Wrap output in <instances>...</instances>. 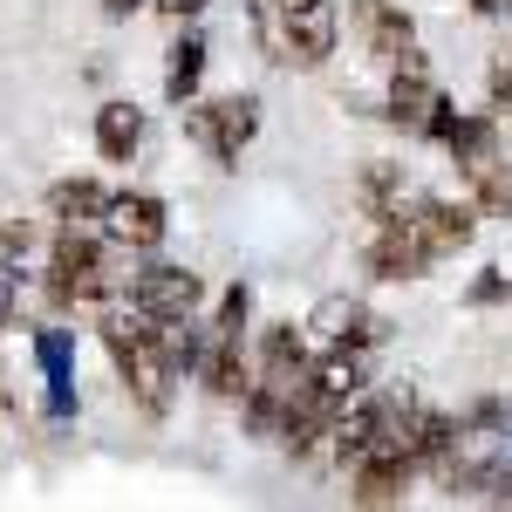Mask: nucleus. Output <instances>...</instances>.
Segmentation results:
<instances>
[{
  "label": "nucleus",
  "mask_w": 512,
  "mask_h": 512,
  "mask_svg": "<svg viewBox=\"0 0 512 512\" xmlns=\"http://www.w3.org/2000/svg\"><path fill=\"white\" fill-rule=\"evenodd\" d=\"M7 321H14V274L0 267V328H7Z\"/></svg>",
  "instance_id": "b1692460"
},
{
  "label": "nucleus",
  "mask_w": 512,
  "mask_h": 512,
  "mask_svg": "<svg viewBox=\"0 0 512 512\" xmlns=\"http://www.w3.org/2000/svg\"><path fill=\"white\" fill-rule=\"evenodd\" d=\"M472 301H478V308H492V301H512V274H499V267H492V274H478V280H472Z\"/></svg>",
  "instance_id": "4be33fe9"
},
{
  "label": "nucleus",
  "mask_w": 512,
  "mask_h": 512,
  "mask_svg": "<svg viewBox=\"0 0 512 512\" xmlns=\"http://www.w3.org/2000/svg\"><path fill=\"white\" fill-rule=\"evenodd\" d=\"M253 28H260V48L287 62V69H321L335 55V35H342V14L335 0H253Z\"/></svg>",
  "instance_id": "f257e3e1"
},
{
  "label": "nucleus",
  "mask_w": 512,
  "mask_h": 512,
  "mask_svg": "<svg viewBox=\"0 0 512 512\" xmlns=\"http://www.w3.org/2000/svg\"><path fill=\"white\" fill-rule=\"evenodd\" d=\"M355 205L369 212V219H396V212H410V178H403V164H362V178H355Z\"/></svg>",
  "instance_id": "dca6fc26"
},
{
  "label": "nucleus",
  "mask_w": 512,
  "mask_h": 512,
  "mask_svg": "<svg viewBox=\"0 0 512 512\" xmlns=\"http://www.w3.org/2000/svg\"><path fill=\"white\" fill-rule=\"evenodd\" d=\"M280 7H294V0H280Z\"/></svg>",
  "instance_id": "bb28decb"
},
{
  "label": "nucleus",
  "mask_w": 512,
  "mask_h": 512,
  "mask_svg": "<svg viewBox=\"0 0 512 512\" xmlns=\"http://www.w3.org/2000/svg\"><path fill=\"white\" fill-rule=\"evenodd\" d=\"M410 219H417V233L431 239L437 260H444V253H465V246H472V233H478V205H472V198H437V192H424V198H410Z\"/></svg>",
  "instance_id": "9b49d317"
},
{
  "label": "nucleus",
  "mask_w": 512,
  "mask_h": 512,
  "mask_svg": "<svg viewBox=\"0 0 512 512\" xmlns=\"http://www.w3.org/2000/svg\"><path fill=\"white\" fill-rule=\"evenodd\" d=\"M349 28H355V41H362V55L383 62V69H390L396 55L417 48V21H410L396 0H349Z\"/></svg>",
  "instance_id": "1a4fd4ad"
},
{
  "label": "nucleus",
  "mask_w": 512,
  "mask_h": 512,
  "mask_svg": "<svg viewBox=\"0 0 512 512\" xmlns=\"http://www.w3.org/2000/svg\"><path fill=\"white\" fill-rule=\"evenodd\" d=\"M35 362H41V376H48V417H76V349H69V335L41 328Z\"/></svg>",
  "instance_id": "4468645a"
},
{
  "label": "nucleus",
  "mask_w": 512,
  "mask_h": 512,
  "mask_svg": "<svg viewBox=\"0 0 512 512\" xmlns=\"http://www.w3.org/2000/svg\"><path fill=\"white\" fill-rule=\"evenodd\" d=\"M103 233H110V246H123V253H158L164 233H171V212H164L158 192H110Z\"/></svg>",
  "instance_id": "6e6552de"
},
{
  "label": "nucleus",
  "mask_w": 512,
  "mask_h": 512,
  "mask_svg": "<svg viewBox=\"0 0 512 512\" xmlns=\"http://www.w3.org/2000/svg\"><path fill=\"white\" fill-rule=\"evenodd\" d=\"M123 301L144 308V315H198L205 308V280L192 267H171V260H151L123 280Z\"/></svg>",
  "instance_id": "39448f33"
},
{
  "label": "nucleus",
  "mask_w": 512,
  "mask_h": 512,
  "mask_svg": "<svg viewBox=\"0 0 512 512\" xmlns=\"http://www.w3.org/2000/svg\"><path fill=\"white\" fill-rule=\"evenodd\" d=\"M506 7H512V0H506Z\"/></svg>",
  "instance_id": "cd10ccee"
},
{
  "label": "nucleus",
  "mask_w": 512,
  "mask_h": 512,
  "mask_svg": "<svg viewBox=\"0 0 512 512\" xmlns=\"http://www.w3.org/2000/svg\"><path fill=\"white\" fill-rule=\"evenodd\" d=\"M103 212H110V192H103L96 178H62V185H48V219H55V226H103Z\"/></svg>",
  "instance_id": "f3484780"
},
{
  "label": "nucleus",
  "mask_w": 512,
  "mask_h": 512,
  "mask_svg": "<svg viewBox=\"0 0 512 512\" xmlns=\"http://www.w3.org/2000/svg\"><path fill=\"white\" fill-rule=\"evenodd\" d=\"M465 7H472V14H499L506 0H465Z\"/></svg>",
  "instance_id": "a878e982"
},
{
  "label": "nucleus",
  "mask_w": 512,
  "mask_h": 512,
  "mask_svg": "<svg viewBox=\"0 0 512 512\" xmlns=\"http://www.w3.org/2000/svg\"><path fill=\"white\" fill-rule=\"evenodd\" d=\"M151 7H158L164 21H178V28H185V21H192V14H205L212 0H151Z\"/></svg>",
  "instance_id": "5701e85b"
},
{
  "label": "nucleus",
  "mask_w": 512,
  "mask_h": 512,
  "mask_svg": "<svg viewBox=\"0 0 512 512\" xmlns=\"http://www.w3.org/2000/svg\"><path fill=\"white\" fill-rule=\"evenodd\" d=\"M137 144H144V110H137V103H103V110H96V151L110 164H130Z\"/></svg>",
  "instance_id": "6ab92c4d"
},
{
  "label": "nucleus",
  "mask_w": 512,
  "mask_h": 512,
  "mask_svg": "<svg viewBox=\"0 0 512 512\" xmlns=\"http://www.w3.org/2000/svg\"><path fill=\"white\" fill-rule=\"evenodd\" d=\"M485 96H492V110H512V48L492 62V76H485Z\"/></svg>",
  "instance_id": "412c9836"
},
{
  "label": "nucleus",
  "mask_w": 512,
  "mask_h": 512,
  "mask_svg": "<svg viewBox=\"0 0 512 512\" xmlns=\"http://www.w3.org/2000/svg\"><path fill=\"white\" fill-rule=\"evenodd\" d=\"M178 117H185V137L212 164H239V151L260 137V96H205V103L192 96Z\"/></svg>",
  "instance_id": "20e7f679"
},
{
  "label": "nucleus",
  "mask_w": 512,
  "mask_h": 512,
  "mask_svg": "<svg viewBox=\"0 0 512 512\" xmlns=\"http://www.w3.org/2000/svg\"><path fill=\"white\" fill-rule=\"evenodd\" d=\"M308 328H315L321 342H342V349H376L390 321L376 315V308H362V301H321Z\"/></svg>",
  "instance_id": "ddd939ff"
},
{
  "label": "nucleus",
  "mask_w": 512,
  "mask_h": 512,
  "mask_svg": "<svg viewBox=\"0 0 512 512\" xmlns=\"http://www.w3.org/2000/svg\"><path fill=\"white\" fill-rule=\"evenodd\" d=\"M410 478H417V458H410L403 444H376L369 458L349 465V499L355 506H403Z\"/></svg>",
  "instance_id": "9d476101"
},
{
  "label": "nucleus",
  "mask_w": 512,
  "mask_h": 512,
  "mask_svg": "<svg viewBox=\"0 0 512 512\" xmlns=\"http://www.w3.org/2000/svg\"><path fill=\"white\" fill-rule=\"evenodd\" d=\"M137 7H151V0H103V14H110V21H130Z\"/></svg>",
  "instance_id": "393cba45"
},
{
  "label": "nucleus",
  "mask_w": 512,
  "mask_h": 512,
  "mask_svg": "<svg viewBox=\"0 0 512 512\" xmlns=\"http://www.w3.org/2000/svg\"><path fill=\"white\" fill-rule=\"evenodd\" d=\"M308 383L321 396H335V403H349V396L369 390V349H342V342H328V355H315V369H308Z\"/></svg>",
  "instance_id": "2eb2a0df"
},
{
  "label": "nucleus",
  "mask_w": 512,
  "mask_h": 512,
  "mask_svg": "<svg viewBox=\"0 0 512 512\" xmlns=\"http://www.w3.org/2000/svg\"><path fill=\"white\" fill-rule=\"evenodd\" d=\"M492 144H499V123L485 117V110H478V117L458 110V123L444 130V151H451V158H472V151H492Z\"/></svg>",
  "instance_id": "aec40b11"
},
{
  "label": "nucleus",
  "mask_w": 512,
  "mask_h": 512,
  "mask_svg": "<svg viewBox=\"0 0 512 512\" xmlns=\"http://www.w3.org/2000/svg\"><path fill=\"white\" fill-rule=\"evenodd\" d=\"M437 103H444V89H437L424 48L396 55V62H390V96H383V117H390L396 130H417V137H424V123H431Z\"/></svg>",
  "instance_id": "0eeeda50"
},
{
  "label": "nucleus",
  "mask_w": 512,
  "mask_h": 512,
  "mask_svg": "<svg viewBox=\"0 0 512 512\" xmlns=\"http://www.w3.org/2000/svg\"><path fill=\"white\" fill-rule=\"evenodd\" d=\"M205 55H212V48H205L198 28H185V35L171 41V62H164V103L185 110V103L198 96V82H205Z\"/></svg>",
  "instance_id": "a211bd4d"
},
{
  "label": "nucleus",
  "mask_w": 512,
  "mask_h": 512,
  "mask_svg": "<svg viewBox=\"0 0 512 512\" xmlns=\"http://www.w3.org/2000/svg\"><path fill=\"white\" fill-rule=\"evenodd\" d=\"M117 287L123 280H117L103 226H55V246H48V301L55 308H89Z\"/></svg>",
  "instance_id": "f03ea898"
},
{
  "label": "nucleus",
  "mask_w": 512,
  "mask_h": 512,
  "mask_svg": "<svg viewBox=\"0 0 512 512\" xmlns=\"http://www.w3.org/2000/svg\"><path fill=\"white\" fill-rule=\"evenodd\" d=\"M431 239L417 233V219L410 212H396V219H376V233H369V253H362V267L376 280H424L431 267Z\"/></svg>",
  "instance_id": "423d86ee"
},
{
  "label": "nucleus",
  "mask_w": 512,
  "mask_h": 512,
  "mask_svg": "<svg viewBox=\"0 0 512 512\" xmlns=\"http://www.w3.org/2000/svg\"><path fill=\"white\" fill-rule=\"evenodd\" d=\"M458 178H465V198L478 205V219H512V158H506V144L458 158Z\"/></svg>",
  "instance_id": "f8f14e48"
},
{
  "label": "nucleus",
  "mask_w": 512,
  "mask_h": 512,
  "mask_svg": "<svg viewBox=\"0 0 512 512\" xmlns=\"http://www.w3.org/2000/svg\"><path fill=\"white\" fill-rule=\"evenodd\" d=\"M96 335H103V349H110V362H117L123 390H130V403L144 410V417H164L171 410V369H164L158 342H151V328H144V315L137 308H110V315L96 321Z\"/></svg>",
  "instance_id": "7ed1b4c3"
}]
</instances>
